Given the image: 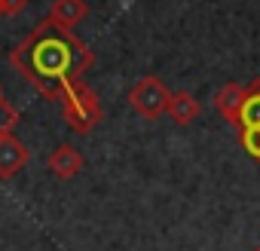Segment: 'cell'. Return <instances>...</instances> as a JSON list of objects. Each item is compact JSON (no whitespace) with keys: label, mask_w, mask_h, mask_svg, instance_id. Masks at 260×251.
Segmentation results:
<instances>
[{"label":"cell","mask_w":260,"mask_h":251,"mask_svg":"<svg viewBox=\"0 0 260 251\" xmlns=\"http://www.w3.org/2000/svg\"><path fill=\"white\" fill-rule=\"evenodd\" d=\"M10 65L46 101H58L68 86L80 83L89 74V68L95 65V52L74 31H61L49 19H43L13 46Z\"/></svg>","instance_id":"1"},{"label":"cell","mask_w":260,"mask_h":251,"mask_svg":"<svg viewBox=\"0 0 260 251\" xmlns=\"http://www.w3.org/2000/svg\"><path fill=\"white\" fill-rule=\"evenodd\" d=\"M58 104H61V113H64L68 129H74V132H80V135L92 132L95 125L104 119V104H101V98H98L95 89L86 86L83 80L74 83V86H68V89L61 92Z\"/></svg>","instance_id":"2"},{"label":"cell","mask_w":260,"mask_h":251,"mask_svg":"<svg viewBox=\"0 0 260 251\" xmlns=\"http://www.w3.org/2000/svg\"><path fill=\"white\" fill-rule=\"evenodd\" d=\"M169 95L172 92L166 89V83L156 74H147V77H141L132 89H128V104H132L135 113H141L144 119H159L166 113Z\"/></svg>","instance_id":"3"},{"label":"cell","mask_w":260,"mask_h":251,"mask_svg":"<svg viewBox=\"0 0 260 251\" xmlns=\"http://www.w3.org/2000/svg\"><path fill=\"white\" fill-rule=\"evenodd\" d=\"M31 160V150L25 141L16 138V132H0V181H13Z\"/></svg>","instance_id":"4"},{"label":"cell","mask_w":260,"mask_h":251,"mask_svg":"<svg viewBox=\"0 0 260 251\" xmlns=\"http://www.w3.org/2000/svg\"><path fill=\"white\" fill-rule=\"evenodd\" d=\"M46 166H49V172H52L55 178H61V181H71V178H77V175L83 172L86 160H83V153H80L74 144L61 141V144H58V147L49 153Z\"/></svg>","instance_id":"5"},{"label":"cell","mask_w":260,"mask_h":251,"mask_svg":"<svg viewBox=\"0 0 260 251\" xmlns=\"http://www.w3.org/2000/svg\"><path fill=\"white\" fill-rule=\"evenodd\" d=\"M242 101H245V86H242V83H223V86L214 92V98H211L214 110H217L230 125H236V129H239Z\"/></svg>","instance_id":"6"},{"label":"cell","mask_w":260,"mask_h":251,"mask_svg":"<svg viewBox=\"0 0 260 251\" xmlns=\"http://www.w3.org/2000/svg\"><path fill=\"white\" fill-rule=\"evenodd\" d=\"M86 16H89V4H86V0H52L46 19L55 28H61V31H74Z\"/></svg>","instance_id":"7"},{"label":"cell","mask_w":260,"mask_h":251,"mask_svg":"<svg viewBox=\"0 0 260 251\" xmlns=\"http://www.w3.org/2000/svg\"><path fill=\"white\" fill-rule=\"evenodd\" d=\"M199 113H202V104L190 95V92H172L169 95V104H166V116H172V122H178V125H190V122H196L199 119Z\"/></svg>","instance_id":"8"},{"label":"cell","mask_w":260,"mask_h":251,"mask_svg":"<svg viewBox=\"0 0 260 251\" xmlns=\"http://www.w3.org/2000/svg\"><path fill=\"white\" fill-rule=\"evenodd\" d=\"M239 129H260V77L245 86V101L239 113Z\"/></svg>","instance_id":"9"},{"label":"cell","mask_w":260,"mask_h":251,"mask_svg":"<svg viewBox=\"0 0 260 251\" xmlns=\"http://www.w3.org/2000/svg\"><path fill=\"white\" fill-rule=\"evenodd\" d=\"M19 125V110L7 101L4 89H0V132H13Z\"/></svg>","instance_id":"10"},{"label":"cell","mask_w":260,"mask_h":251,"mask_svg":"<svg viewBox=\"0 0 260 251\" xmlns=\"http://www.w3.org/2000/svg\"><path fill=\"white\" fill-rule=\"evenodd\" d=\"M239 144L248 156L260 160V129H239Z\"/></svg>","instance_id":"11"},{"label":"cell","mask_w":260,"mask_h":251,"mask_svg":"<svg viewBox=\"0 0 260 251\" xmlns=\"http://www.w3.org/2000/svg\"><path fill=\"white\" fill-rule=\"evenodd\" d=\"M31 4V0H0V16H19V13H25V7Z\"/></svg>","instance_id":"12"}]
</instances>
